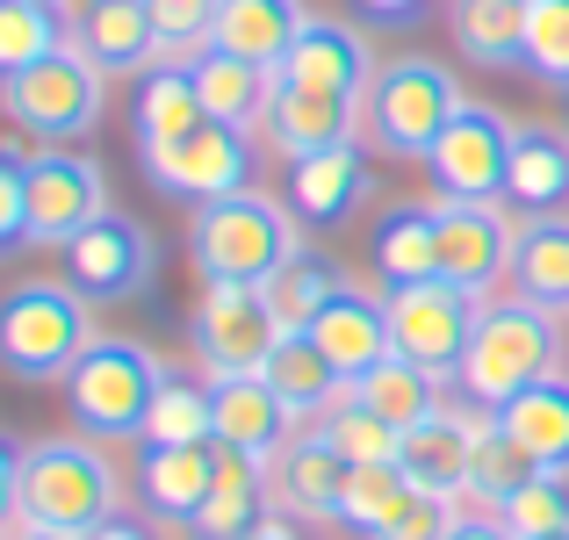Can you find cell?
<instances>
[{
	"mask_svg": "<svg viewBox=\"0 0 569 540\" xmlns=\"http://www.w3.org/2000/svg\"><path fill=\"white\" fill-rule=\"evenodd\" d=\"M562 318L527 296H490L476 310V332H469V353H461V374H455V397L476 403V411H505L519 389L562 374Z\"/></svg>",
	"mask_w": 569,
	"mask_h": 540,
	"instance_id": "cell-1",
	"label": "cell"
},
{
	"mask_svg": "<svg viewBox=\"0 0 569 540\" xmlns=\"http://www.w3.org/2000/svg\"><path fill=\"white\" fill-rule=\"evenodd\" d=\"M296 223L303 217H289V202H274L260 188L217 194V202H194L188 217V260L202 267V281H252L260 289L303 252Z\"/></svg>",
	"mask_w": 569,
	"mask_h": 540,
	"instance_id": "cell-2",
	"label": "cell"
},
{
	"mask_svg": "<svg viewBox=\"0 0 569 540\" xmlns=\"http://www.w3.org/2000/svg\"><path fill=\"white\" fill-rule=\"evenodd\" d=\"M167 374L173 368L144 347V339L101 332L94 347L80 353V368L66 374V411H72V426H80V440H101V447L144 440V418H152Z\"/></svg>",
	"mask_w": 569,
	"mask_h": 540,
	"instance_id": "cell-3",
	"label": "cell"
},
{
	"mask_svg": "<svg viewBox=\"0 0 569 540\" xmlns=\"http://www.w3.org/2000/svg\"><path fill=\"white\" fill-rule=\"evenodd\" d=\"M123 512V483H116L101 440H29L22 447V527H51V533H101Z\"/></svg>",
	"mask_w": 569,
	"mask_h": 540,
	"instance_id": "cell-4",
	"label": "cell"
},
{
	"mask_svg": "<svg viewBox=\"0 0 569 540\" xmlns=\"http://www.w3.org/2000/svg\"><path fill=\"white\" fill-rule=\"evenodd\" d=\"M94 339V303L72 281H22L0 296V368L14 382H66Z\"/></svg>",
	"mask_w": 569,
	"mask_h": 540,
	"instance_id": "cell-5",
	"label": "cell"
},
{
	"mask_svg": "<svg viewBox=\"0 0 569 540\" xmlns=\"http://www.w3.org/2000/svg\"><path fill=\"white\" fill-rule=\"evenodd\" d=\"M461 116V87L440 58H382L376 66V87L361 101V138L389 159H426L440 144V130Z\"/></svg>",
	"mask_w": 569,
	"mask_h": 540,
	"instance_id": "cell-6",
	"label": "cell"
},
{
	"mask_svg": "<svg viewBox=\"0 0 569 540\" xmlns=\"http://www.w3.org/2000/svg\"><path fill=\"white\" fill-rule=\"evenodd\" d=\"M0 109L8 123H22L43 144H72L109 116V72L80 51V43H58L51 58H37L29 72L0 80Z\"/></svg>",
	"mask_w": 569,
	"mask_h": 540,
	"instance_id": "cell-7",
	"label": "cell"
},
{
	"mask_svg": "<svg viewBox=\"0 0 569 540\" xmlns=\"http://www.w3.org/2000/svg\"><path fill=\"white\" fill-rule=\"evenodd\" d=\"M194 360H202L209 382H231V374H260L274 353L281 324L267 310V296L252 281H202L194 296Z\"/></svg>",
	"mask_w": 569,
	"mask_h": 540,
	"instance_id": "cell-8",
	"label": "cell"
},
{
	"mask_svg": "<svg viewBox=\"0 0 569 540\" xmlns=\"http://www.w3.org/2000/svg\"><path fill=\"white\" fill-rule=\"evenodd\" d=\"M389 303V339H397L403 360H418L426 374L455 382L461 374V353H469V332H476V296H461L455 281H411V289H382Z\"/></svg>",
	"mask_w": 569,
	"mask_h": 540,
	"instance_id": "cell-9",
	"label": "cell"
},
{
	"mask_svg": "<svg viewBox=\"0 0 569 540\" xmlns=\"http://www.w3.org/2000/svg\"><path fill=\"white\" fill-rule=\"evenodd\" d=\"M512 130L498 109L461 101V116L440 130V144L426 152V173L447 202H505V173H512Z\"/></svg>",
	"mask_w": 569,
	"mask_h": 540,
	"instance_id": "cell-10",
	"label": "cell"
},
{
	"mask_svg": "<svg viewBox=\"0 0 569 540\" xmlns=\"http://www.w3.org/2000/svg\"><path fill=\"white\" fill-rule=\"evenodd\" d=\"M109 217V180L87 152H66V144H43L29 152V246L66 252L87 223Z\"/></svg>",
	"mask_w": 569,
	"mask_h": 540,
	"instance_id": "cell-11",
	"label": "cell"
},
{
	"mask_svg": "<svg viewBox=\"0 0 569 540\" xmlns=\"http://www.w3.org/2000/svg\"><path fill=\"white\" fill-rule=\"evenodd\" d=\"M144 173L152 188L181 194V202H217L252 180V138L238 123H202L173 144H144Z\"/></svg>",
	"mask_w": 569,
	"mask_h": 540,
	"instance_id": "cell-12",
	"label": "cell"
},
{
	"mask_svg": "<svg viewBox=\"0 0 569 540\" xmlns=\"http://www.w3.org/2000/svg\"><path fill=\"white\" fill-rule=\"evenodd\" d=\"M152 274H159V246L130 217H101L66 246V281L87 303H130V296L152 289Z\"/></svg>",
	"mask_w": 569,
	"mask_h": 540,
	"instance_id": "cell-13",
	"label": "cell"
},
{
	"mask_svg": "<svg viewBox=\"0 0 569 540\" xmlns=\"http://www.w3.org/2000/svg\"><path fill=\"white\" fill-rule=\"evenodd\" d=\"M512 238L519 223L505 217V202H447L440 194V281H455L461 296L490 303V289L512 281Z\"/></svg>",
	"mask_w": 569,
	"mask_h": 540,
	"instance_id": "cell-14",
	"label": "cell"
},
{
	"mask_svg": "<svg viewBox=\"0 0 569 540\" xmlns=\"http://www.w3.org/2000/svg\"><path fill=\"white\" fill-rule=\"evenodd\" d=\"M274 80L318 87V94H339V101H368V87H376V51H368V37L353 22H339V14H310Z\"/></svg>",
	"mask_w": 569,
	"mask_h": 540,
	"instance_id": "cell-15",
	"label": "cell"
},
{
	"mask_svg": "<svg viewBox=\"0 0 569 540\" xmlns=\"http://www.w3.org/2000/svg\"><path fill=\"white\" fill-rule=\"evenodd\" d=\"M490 411H476V403H447L440 418H426L418 432H403V476H411L418 490H432V498H455L461 512H469V476H476V432H483Z\"/></svg>",
	"mask_w": 569,
	"mask_h": 540,
	"instance_id": "cell-16",
	"label": "cell"
},
{
	"mask_svg": "<svg viewBox=\"0 0 569 540\" xmlns=\"http://www.w3.org/2000/svg\"><path fill=\"white\" fill-rule=\"evenodd\" d=\"M353 109H361V101H339V94H318V87L274 80V94H267V109H260V130H267V144L296 167V159H318V152L353 144V130H361Z\"/></svg>",
	"mask_w": 569,
	"mask_h": 540,
	"instance_id": "cell-17",
	"label": "cell"
},
{
	"mask_svg": "<svg viewBox=\"0 0 569 540\" xmlns=\"http://www.w3.org/2000/svg\"><path fill=\"white\" fill-rule=\"evenodd\" d=\"M310 339L325 347L347 382H361V374H376L389 353H397V339H389V303L376 289H353V281H339V296L318 310V324H310Z\"/></svg>",
	"mask_w": 569,
	"mask_h": 540,
	"instance_id": "cell-18",
	"label": "cell"
},
{
	"mask_svg": "<svg viewBox=\"0 0 569 540\" xmlns=\"http://www.w3.org/2000/svg\"><path fill=\"white\" fill-rule=\"evenodd\" d=\"M72 43H80L109 80L116 72H152L159 58H167V29H159L152 0H94L87 22L72 29Z\"/></svg>",
	"mask_w": 569,
	"mask_h": 540,
	"instance_id": "cell-19",
	"label": "cell"
},
{
	"mask_svg": "<svg viewBox=\"0 0 569 540\" xmlns=\"http://www.w3.org/2000/svg\"><path fill=\"white\" fill-rule=\"evenodd\" d=\"M505 209H519V217H569V130H556V123L512 130Z\"/></svg>",
	"mask_w": 569,
	"mask_h": 540,
	"instance_id": "cell-20",
	"label": "cell"
},
{
	"mask_svg": "<svg viewBox=\"0 0 569 540\" xmlns=\"http://www.w3.org/2000/svg\"><path fill=\"white\" fill-rule=\"evenodd\" d=\"M310 8L303 0H217V22H209V43L231 58H246V66L260 72H281V58H289V43L303 37Z\"/></svg>",
	"mask_w": 569,
	"mask_h": 540,
	"instance_id": "cell-21",
	"label": "cell"
},
{
	"mask_svg": "<svg viewBox=\"0 0 569 540\" xmlns=\"http://www.w3.org/2000/svg\"><path fill=\"white\" fill-rule=\"evenodd\" d=\"M209 483H217V447H144L138 454V504L159 527H194Z\"/></svg>",
	"mask_w": 569,
	"mask_h": 540,
	"instance_id": "cell-22",
	"label": "cell"
},
{
	"mask_svg": "<svg viewBox=\"0 0 569 540\" xmlns=\"http://www.w3.org/2000/svg\"><path fill=\"white\" fill-rule=\"evenodd\" d=\"M217 389V447L231 454H252V461H274L281 447L296 440V418L260 374H231V382H209Z\"/></svg>",
	"mask_w": 569,
	"mask_h": 540,
	"instance_id": "cell-23",
	"label": "cell"
},
{
	"mask_svg": "<svg viewBox=\"0 0 569 540\" xmlns=\"http://www.w3.org/2000/svg\"><path fill=\"white\" fill-rule=\"evenodd\" d=\"M368 194H376V173L361 167V144H339V152H318V159L289 167V209L303 223H318V231L347 223Z\"/></svg>",
	"mask_w": 569,
	"mask_h": 540,
	"instance_id": "cell-24",
	"label": "cell"
},
{
	"mask_svg": "<svg viewBox=\"0 0 569 540\" xmlns=\"http://www.w3.org/2000/svg\"><path fill=\"white\" fill-rule=\"evenodd\" d=\"M260 382L274 389L281 403H289L296 426H318V418L353 389L347 374L325 360V347H318L310 332H281V339H274V353H267V368H260Z\"/></svg>",
	"mask_w": 569,
	"mask_h": 540,
	"instance_id": "cell-25",
	"label": "cell"
},
{
	"mask_svg": "<svg viewBox=\"0 0 569 540\" xmlns=\"http://www.w3.org/2000/svg\"><path fill=\"white\" fill-rule=\"evenodd\" d=\"M347 476L353 469L318 440V432L289 440L274 461H267V483H274V504H281V512H296V519H332V527H339V490H347Z\"/></svg>",
	"mask_w": 569,
	"mask_h": 540,
	"instance_id": "cell-26",
	"label": "cell"
},
{
	"mask_svg": "<svg viewBox=\"0 0 569 540\" xmlns=\"http://www.w3.org/2000/svg\"><path fill=\"white\" fill-rule=\"evenodd\" d=\"M267 504H274L267 461L217 447V483H209V498H202V512H194L188 533H194V540H246V533L267 519Z\"/></svg>",
	"mask_w": 569,
	"mask_h": 540,
	"instance_id": "cell-27",
	"label": "cell"
},
{
	"mask_svg": "<svg viewBox=\"0 0 569 540\" xmlns=\"http://www.w3.org/2000/svg\"><path fill=\"white\" fill-rule=\"evenodd\" d=\"M382 289H411V281L440 274V202H397L368 238Z\"/></svg>",
	"mask_w": 569,
	"mask_h": 540,
	"instance_id": "cell-28",
	"label": "cell"
},
{
	"mask_svg": "<svg viewBox=\"0 0 569 540\" xmlns=\"http://www.w3.org/2000/svg\"><path fill=\"white\" fill-rule=\"evenodd\" d=\"M498 426H505L512 447L533 454V469L569 476V374H548V382L519 389V397L498 411Z\"/></svg>",
	"mask_w": 569,
	"mask_h": 540,
	"instance_id": "cell-29",
	"label": "cell"
},
{
	"mask_svg": "<svg viewBox=\"0 0 569 540\" xmlns=\"http://www.w3.org/2000/svg\"><path fill=\"white\" fill-rule=\"evenodd\" d=\"M130 123H138V144H173V138H188V130L209 123L202 94H194V66H188V58H159L152 72H138Z\"/></svg>",
	"mask_w": 569,
	"mask_h": 540,
	"instance_id": "cell-30",
	"label": "cell"
},
{
	"mask_svg": "<svg viewBox=\"0 0 569 540\" xmlns=\"http://www.w3.org/2000/svg\"><path fill=\"white\" fill-rule=\"evenodd\" d=\"M512 289L541 310H569V217H527L512 238Z\"/></svg>",
	"mask_w": 569,
	"mask_h": 540,
	"instance_id": "cell-31",
	"label": "cell"
},
{
	"mask_svg": "<svg viewBox=\"0 0 569 540\" xmlns=\"http://www.w3.org/2000/svg\"><path fill=\"white\" fill-rule=\"evenodd\" d=\"M188 66H194V94H202L209 123H238V130H252V123H260L267 94H274V72L246 66V58L217 51V43H202V51H194Z\"/></svg>",
	"mask_w": 569,
	"mask_h": 540,
	"instance_id": "cell-32",
	"label": "cell"
},
{
	"mask_svg": "<svg viewBox=\"0 0 569 540\" xmlns=\"http://www.w3.org/2000/svg\"><path fill=\"white\" fill-rule=\"evenodd\" d=\"M455 43L469 66H527V0H455Z\"/></svg>",
	"mask_w": 569,
	"mask_h": 540,
	"instance_id": "cell-33",
	"label": "cell"
},
{
	"mask_svg": "<svg viewBox=\"0 0 569 540\" xmlns=\"http://www.w3.org/2000/svg\"><path fill=\"white\" fill-rule=\"evenodd\" d=\"M353 389H361V403H376V411H382L397 432H418L426 418L447 411V382H440V374H426L418 360H403V353H389L382 368L361 374Z\"/></svg>",
	"mask_w": 569,
	"mask_h": 540,
	"instance_id": "cell-34",
	"label": "cell"
},
{
	"mask_svg": "<svg viewBox=\"0 0 569 540\" xmlns=\"http://www.w3.org/2000/svg\"><path fill=\"white\" fill-rule=\"evenodd\" d=\"M310 432H318V440L332 447L347 469H368V461H397V454H403V432L389 426L376 403H361V389H347V397H339Z\"/></svg>",
	"mask_w": 569,
	"mask_h": 540,
	"instance_id": "cell-35",
	"label": "cell"
},
{
	"mask_svg": "<svg viewBox=\"0 0 569 540\" xmlns=\"http://www.w3.org/2000/svg\"><path fill=\"white\" fill-rule=\"evenodd\" d=\"M138 447H217V389L194 374H167Z\"/></svg>",
	"mask_w": 569,
	"mask_h": 540,
	"instance_id": "cell-36",
	"label": "cell"
},
{
	"mask_svg": "<svg viewBox=\"0 0 569 540\" xmlns=\"http://www.w3.org/2000/svg\"><path fill=\"white\" fill-rule=\"evenodd\" d=\"M260 296H267V310H274L281 332H310V324H318V310L339 296V267L318 260V252H296L274 281H260Z\"/></svg>",
	"mask_w": 569,
	"mask_h": 540,
	"instance_id": "cell-37",
	"label": "cell"
},
{
	"mask_svg": "<svg viewBox=\"0 0 569 540\" xmlns=\"http://www.w3.org/2000/svg\"><path fill=\"white\" fill-rule=\"evenodd\" d=\"M411 476H403V461H368V469H353L347 476V490H339V527L347 533H361V540H376L389 519L403 512V498H411Z\"/></svg>",
	"mask_w": 569,
	"mask_h": 540,
	"instance_id": "cell-38",
	"label": "cell"
},
{
	"mask_svg": "<svg viewBox=\"0 0 569 540\" xmlns=\"http://www.w3.org/2000/svg\"><path fill=\"white\" fill-rule=\"evenodd\" d=\"M533 454L527 447H512L505 440V426H498V411L483 418V432H476V476H469V498L483 504V512H505V504L519 498V490L533 483Z\"/></svg>",
	"mask_w": 569,
	"mask_h": 540,
	"instance_id": "cell-39",
	"label": "cell"
},
{
	"mask_svg": "<svg viewBox=\"0 0 569 540\" xmlns=\"http://www.w3.org/2000/svg\"><path fill=\"white\" fill-rule=\"evenodd\" d=\"M58 43H72V37H66L51 0H0V80L29 72L37 58H51Z\"/></svg>",
	"mask_w": 569,
	"mask_h": 540,
	"instance_id": "cell-40",
	"label": "cell"
},
{
	"mask_svg": "<svg viewBox=\"0 0 569 540\" xmlns=\"http://www.w3.org/2000/svg\"><path fill=\"white\" fill-rule=\"evenodd\" d=\"M527 72L569 87V0H527Z\"/></svg>",
	"mask_w": 569,
	"mask_h": 540,
	"instance_id": "cell-41",
	"label": "cell"
},
{
	"mask_svg": "<svg viewBox=\"0 0 569 540\" xmlns=\"http://www.w3.org/2000/svg\"><path fill=\"white\" fill-rule=\"evenodd\" d=\"M498 519H505V527H512L519 540H533V533H562V527H569V476H548V469H541L512 504H505Z\"/></svg>",
	"mask_w": 569,
	"mask_h": 540,
	"instance_id": "cell-42",
	"label": "cell"
},
{
	"mask_svg": "<svg viewBox=\"0 0 569 540\" xmlns=\"http://www.w3.org/2000/svg\"><path fill=\"white\" fill-rule=\"evenodd\" d=\"M455 519H461V504H455V498L411 490V498H403V512L389 519V527H382L376 540H447V533H455Z\"/></svg>",
	"mask_w": 569,
	"mask_h": 540,
	"instance_id": "cell-43",
	"label": "cell"
},
{
	"mask_svg": "<svg viewBox=\"0 0 569 540\" xmlns=\"http://www.w3.org/2000/svg\"><path fill=\"white\" fill-rule=\"evenodd\" d=\"M159 29H167V58H194L209 43V22H217V0H152Z\"/></svg>",
	"mask_w": 569,
	"mask_h": 540,
	"instance_id": "cell-44",
	"label": "cell"
},
{
	"mask_svg": "<svg viewBox=\"0 0 569 540\" xmlns=\"http://www.w3.org/2000/svg\"><path fill=\"white\" fill-rule=\"evenodd\" d=\"M29 238V152H0V252Z\"/></svg>",
	"mask_w": 569,
	"mask_h": 540,
	"instance_id": "cell-45",
	"label": "cell"
},
{
	"mask_svg": "<svg viewBox=\"0 0 569 540\" xmlns=\"http://www.w3.org/2000/svg\"><path fill=\"white\" fill-rule=\"evenodd\" d=\"M22 527V447L0 440V540Z\"/></svg>",
	"mask_w": 569,
	"mask_h": 540,
	"instance_id": "cell-46",
	"label": "cell"
},
{
	"mask_svg": "<svg viewBox=\"0 0 569 540\" xmlns=\"http://www.w3.org/2000/svg\"><path fill=\"white\" fill-rule=\"evenodd\" d=\"M426 8H432V0H353V14L376 22V29H418V22H426Z\"/></svg>",
	"mask_w": 569,
	"mask_h": 540,
	"instance_id": "cell-47",
	"label": "cell"
},
{
	"mask_svg": "<svg viewBox=\"0 0 569 540\" xmlns=\"http://www.w3.org/2000/svg\"><path fill=\"white\" fill-rule=\"evenodd\" d=\"M447 540H519V533L505 527L498 512H461V519H455V533H447Z\"/></svg>",
	"mask_w": 569,
	"mask_h": 540,
	"instance_id": "cell-48",
	"label": "cell"
},
{
	"mask_svg": "<svg viewBox=\"0 0 569 540\" xmlns=\"http://www.w3.org/2000/svg\"><path fill=\"white\" fill-rule=\"evenodd\" d=\"M246 540H303V519L281 512V504H267V519H260V527H252Z\"/></svg>",
	"mask_w": 569,
	"mask_h": 540,
	"instance_id": "cell-49",
	"label": "cell"
},
{
	"mask_svg": "<svg viewBox=\"0 0 569 540\" xmlns=\"http://www.w3.org/2000/svg\"><path fill=\"white\" fill-rule=\"evenodd\" d=\"M87 540H152V533H144V527H138V519H123V512H116V519H109V527H101V533H87Z\"/></svg>",
	"mask_w": 569,
	"mask_h": 540,
	"instance_id": "cell-50",
	"label": "cell"
},
{
	"mask_svg": "<svg viewBox=\"0 0 569 540\" xmlns=\"http://www.w3.org/2000/svg\"><path fill=\"white\" fill-rule=\"evenodd\" d=\"M8 540H72V533H51V527H14Z\"/></svg>",
	"mask_w": 569,
	"mask_h": 540,
	"instance_id": "cell-51",
	"label": "cell"
},
{
	"mask_svg": "<svg viewBox=\"0 0 569 540\" xmlns=\"http://www.w3.org/2000/svg\"><path fill=\"white\" fill-rule=\"evenodd\" d=\"M533 540H569V527H562V533H533Z\"/></svg>",
	"mask_w": 569,
	"mask_h": 540,
	"instance_id": "cell-52",
	"label": "cell"
},
{
	"mask_svg": "<svg viewBox=\"0 0 569 540\" xmlns=\"http://www.w3.org/2000/svg\"><path fill=\"white\" fill-rule=\"evenodd\" d=\"M562 94H569V87H562Z\"/></svg>",
	"mask_w": 569,
	"mask_h": 540,
	"instance_id": "cell-53",
	"label": "cell"
}]
</instances>
